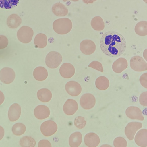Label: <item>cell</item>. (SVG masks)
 Instances as JSON below:
<instances>
[{
  "label": "cell",
  "instance_id": "obj_1",
  "mask_svg": "<svg viewBox=\"0 0 147 147\" xmlns=\"http://www.w3.org/2000/svg\"><path fill=\"white\" fill-rule=\"evenodd\" d=\"M100 44L103 52L111 57L120 56L124 53L126 47L124 37L113 31L105 33L100 39Z\"/></svg>",
  "mask_w": 147,
  "mask_h": 147
},
{
  "label": "cell",
  "instance_id": "obj_2",
  "mask_svg": "<svg viewBox=\"0 0 147 147\" xmlns=\"http://www.w3.org/2000/svg\"><path fill=\"white\" fill-rule=\"evenodd\" d=\"M53 27L54 31L57 33L65 34L71 30L72 24L69 18H61L55 20L53 23Z\"/></svg>",
  "mask_w": 147,
  "mask_h": 147
},
{
  "label": "cell",
  "instance_id": "obj_3",
  "mask_svg": "<svg viewBox=\"0 0 147 147\" xmlns=\"http://www.w3.org/2000/svg\"><path fill=\"white\" fill-rule=\"evenodd\" d=\"M62 61V56L59 53L52 51L49 52L47 55L45 63L49 68H55L59 66Z\"/></svg>",
  "mask_w": 147,
  "mask_h": 147
},
{
  "label": "cell",
  "instance_id": "obj_4",
  "mask_svg": "<svg viewBox=\"0 0 147 147\" xmlns=\"http://www.w3.org/2000/svg\"><path fill=\"white\" fill-rule=\"evenodd\" d=\"M34 34L33 30L27 26L21 27L17 32L18 39L21 42L27 43L31 41Z\"/></svg>",
  "mask_w": 147,
  "mask_h": 147
},
{
  "label": "cell",
  "instance_id": "obj_5",
  "mask_svg": "<svg viewBox=\"0 0 147 147\" xmlns=\"http://www.w3.org/2000/svg\"><path fill=\"white\" fill-rule=\"evenodd\" d=\"M131 68L137 71H142L147 70V64L141 57L136 56L132 57L130 61Z\"/></svg>",
  "mask_w": 147,
  "mask_h": 147
},
{
  "label": "cell",
  "instance_id": "obj_6",
  "mask_svg": "<svg viewBox=\"0 0 147 147\" xmlns=\"http://www.w3.org/2000/svg\"><path fill=\"white\" fill-rule=\"evenodd\" d=\"M57 129L56 123L53 121L48 120L43 122L40 126V131L46 136H51L55 133Z\"/></svg>",
  "mask_w": 147,
  "mask_h": 147
},
{
  "label": "cell",
  "instance_id": "obj_7",
  "mask_svg": "<svg viewBox=\"0 0 147 147\" xmlns=\"http://www.w3.org/2000/svg\"><path fill=\"white\" fill-rule=\"evenodd\" d=\"M15 77V73L11 68L4 67L0 71V80L4 83L9 84L11 83L14 80Z\"/></svg>",
  "mask_w": 147,
  "mask_h": 147
},
{
  "label": "cell",
  "instance_id": "obj_8",
  "mask_svg": "<svg viewBox=\"0 0 147 147\" xmlns=\"http://www.w3.org/2000/svg\"><path fill=\"white\" fill-rule=\"evenodd\" d=\"M96 103V99L94 96L90 93H86L82 96L80 99V104L81 107L85 109H90L92 108Z\"/></svg>",
  "mask_w": 147,
  "mask_h": 147
},
{
  "label": "cell",
  "instance_id": "obj_9",
  "mask_svg": "<svg viewBox=\"0 0 147 147\" xmlns=\"http://www.w3.org/2000/svg\"><path fill=\"white\" fill-rule=\"evenodd\" d=\"M141 123L138 122H131L127 125L125 129V134L129 140H133L137 131L142 127Z\"/></svg>",
  "mask_w": 147,
  "mask_h": 147
},
{
  "label": "cell",
  "instance_id": "obj_10",
  "mask_svg": "<svg viewBox=\"0 0 147 147\" xmlns=\"http://www.w3.org/2000/svg\"><path fill=\"white\" fill-rule=\"evenodd\" d=\"M65 89L69 94L74 96L79 95L82 91V87L80 84L74 81L67 82L65 85Z\"/></svg>",
  "mask_w": 147,
  "mask_h": 147
},
{
  "label": "cell",
  "instance_id": "obj_11",
  "mask_svg": "<svg viewBox=\"0 0 147 147\" xmlns=\"http://www.w3.org/2000/svg\"><path fill=\"white\" fill-rule=\"evenodd\" d=\"M80 49L81 52L86 55H90L93 53L96 49L95 43L89 40H85L80 44Z\"/></svg>",
  "mask_w": 147,
  "mask_h": 147
},
{
  "label": "cell",
  "instance_id": "obj_12",
  "mask_svg": "<svg viewBox=\"0 0 147 147\" xmlns=\"http://www.w3.org/2000/svg\"><path fill=\"white\" fill-rule=\"evenodd\" d=\"M125 113L129 118L132 119L141 121L143 120L144 119L141 110L136 107H129L126 109Z\"/></svg>",
  "mask_w": 147,
  "mask_h": 147
},
{
  "label": "cell",
  "instance_id": "obj_13",
  "mask_svg": "<svg viewBox=\"0 0 147 147\" xmlns=\"http://www.w3.org/2000/svg\"><path fill=\"white\" fill-rule=\"evenodd\" d=\"M59 72L61 76L65 78H69L74 74L75 69L74 66L69 63L63 64L59 69Z\"/></svg>",
  "mask_w": 147,
  "mask_h": 147
},
{
  "label": "cell",
  "instance_id": "obj_14",
  "mask_svg": "<svg viewBox=\"0 0 147 147\" xmlns=\"http://www.w3.org/2000/svg\"><path fill=\"white\" fill-rule=\"evenodd\" d=\"M78 108L77 102L72 99H68L64 103L63 109L64 113L67 115L74 114Z\"/></svg>",
  "mask_w": 147,
  "mask_h": 147
},
{
  "label": "cell",
  "instance_id": "obj_15",
  "mask_svg": "<svg viewBox=\"0 0 147 147\" xmlns=\"http://www.w3.org/2000/svg\"><path fill=\"white\" fill-rule=\"evenodd\" d=\"M84 142L85 144L89 147H95L100 143V139L99 136L95 133H89L84 137Z\"/></svg>",
  "mask_w": 147,
  "mask_h": 147
},
{
  "label": "cell",
  "instance_id": "obj_16",
  "mask_svg": "<svg viewBox=\"0 0 147 147\" xmlns=\"http://www.w3.org/2000/svg\"><path fill=\"white\" fill-rule=\"evenodd\" d=\"M34 114L37 118L42 120L49 117L50 114V111L47 106L40 105L36 107L34 111Z\"/></svg>",
  "mask_w": 147,
  "mask_h": 147
},
{
  "label": "cell",
  "instance_id": "obj_17",
  "mask_svg": "<svg viewBox=\"0 0 147 147\" xmlns=\"http://www.w3.org/2000/svg\"><path fill=\"white\" fill-rule=\"evenodd\" d=\"M21 108L17 103H14L10 107L8 113L9 120L13 122L17 120L20 116Z\"/></svg>",
  "mask_w": 147,
  "mask_h": 147
},
{
  "label": "cell",
  "instance_id": "obj_18",
  "mask_svg": "<svg viewBox=\"0 0 147 147\" xmlns=\"http://www.w3.org/2000/svg\"><path fill=\"white\" fill-rule=\"evenodd\" d=\"M147 130L143 129L139 130L136 134L134 139L136 144L141 147L147 146Z\"/></svg>",
  "mask_w": 147,
  "mask_h": 147
},
{
  "label": "cell",
  "instance_id": "obj_19",
  "mask_svg": "<svg viewBox=\"0 0 147 147\" xmlns=\"http://www.w3.org/2000/svg\"><path fill=\"white\" fill-rule=\"evenodd\" d=\"M128 63L125 58H119L113 63L112 68L113 71L117 73L121 72L127 67Z\"/></svg>",
  "mask_w": 147,
  "mask_h": 147
},
{
  "label": "cell",
  "instance_id": "obj_20",
  "mask_svg": "<svg viewBox=\"0 0 147 147\" xmlns=\"http://www.w3.org/2000/svg\"><path fill=\"white\" fill-rule=\"evenodd\" d=\"M53 13L58 16H63L68 13V10L67 8L63 4L57 3L53 5L52 8Z\"/></svg>",
  "mask_w": 147,
  "mask_h": 147
},
{
  "label": "cell",
  "instance_id": "obj_21",
  "mask_svg": "<svg viewBox=\"0 0 147 147\" xmlns=\"http://www.w3.org/2000/svg\"><path fill=\"white\" fill-rule=\"evenodd\" d=\"M33 75L35 79L39 81L45 80L48 76V72L44 67L39 66L36 68L33 71Z\"/></svg>",
  "mask_w": 147,
  "mask_h": 147
},
{
  "label": "cell",
  "instance_id": "obj_22",
  "mask_svg": "<svg viewBox=\"0 0 147 147\" xmlns=\"http://www.w3.org/2000/svg\"><path fill=\"white\" fill-rule=\"evenodd\" d=\"M22 22L21 18L18 15L16 14H13L7 18V24L9 27L15 28L19 26Z\"/></svg>",
  "mask_w": 147,
  "mask_h": 147
},
{
  "label": "cell",
  "instance_id": "obj_23",
  "mask_svg": "<svg viewBox=\"0 0 147 147\" xmlns=\"http://www.w3.org/2000/svg\"><path fill=\"white\" fill-rule=\"evenodd\" d=\"M82 135L80 132H76L70 136L69 140V144L71 147H78L81 144Z\"/></svg>",
  "mask_w": 147,
  "mask_h": 147
},
{
  "label": "cell",
  "instance_id": "obj_24",
  "mask_svg": "<svg viewBox=\"0 0 147 147\" xmlns=\"http://www.w3.org/2000/svg\"><path fill=\"white\" fill-rule=\"evenodd\" d=\"M38 98L43 102H49L51 99L52 94L51 92L47 88H42L39 90L37 92Z\"/></svg>",
  "mask_w": 147,
  "mask_h": 147
},
{
  "label": "cell",
  "instance_id": "obj_25",
  "mask_svg": "<svg viewBox=\"0 0 147 147\" xmlns=\"http://www.w3.org/2000/svg\"><path fill=\"white\" fill-rule=\"evenodd\" d=\"M34 44L37 47L42 48L45 47L47 44V38L46 36L42 33L37 34L35 37Z\"/></svg>",
  "mask_w": 147,
  "mask_h": 147
},
{
  "label": "cell",
  "instance_id": "obj_26",
  "mask_svg": "<svg viewBox=\"0 0 147 147\" xmlns=\"http://www.w3.org/2000/svg\"><path fill=\"white\" fill-rule=\"evenodd\" d=\"M95 85L96 88L100 90L107 89L109 85V82L107 78L104 76L98 77L95 81Z\"/></svg>",
  "mask_w": 147,
  "mask_h": 147
},
{
  "label": "cell",
  "instance_id": "obj_27",
  "mask_svg": "<svg viewBox=\"0 0 147 147\" xmlns=\"http://www.w3.org/2000/svg\"><path fill=\"white\" fill-rule=\"evenodd\" d=\"M135 31L136 34L141 36L147 34V22L142 21L138 23L135 26Z\"/></svg>",
  "mask_w": 147,
  "mask_h": 147
},
{
  "label": "cell",
  "instance_id": "obj_28",
  "mask_svg": "<svg viewBox=\"0 0 147 147\" xmlns=\"http://www.w3.org/2000/svg\"><path fill=\"white\" fill-rule=\"evenodd\" d=\"M92 27L95 30L101 31L104 28V23L102 18L100 17L97 16L93 18L91 22Z\"/></svg>",
  "mask_w": 147,
  "mask_h": 147
},
{
  "label": "cell",
  "instance_id": "obj_29",
  "mask_svg": "<svg viewBox=\"0 0 147 147\" xmlns=\"http://www.w3.org/2000/svg\"><path fill=\"white\" fill-rule=\"evenodd\" d=\"M20 146L23 147H33L35 146L36 142L32 137L26 136L20 139Z\"/></svg>",
  "mask_w": 147,
  "mask_h": 147
},
{
  "label": "cell",
  "instance_id": "obj_30",
  "mask_svg": "<svg viewBox=\"0 0 147 147\" xmlns=\"http://www.w3.org/2000/svg\"><path fill=\"white\" fill-rule=\"evenodd\" d=\"M19 0H0V7L2 8L10 9L17 5Z\"/></svg>",
  "mask_w": 147,
  "mask_h": 147
},
{
  "label": "cell",
  "instance_id": "obj_31",
  "mask_svg": "<svg viewBox=\"0 0 147 147\" xmlns=\"http://www.w3.org/2000/svg\"><path fill=\"white\" fill-rule=\"evenodd\" d=\"M12 130L14 135L20 136L25 132L26 127L24 125L21 123H17L13 126Z\"/></svg>",
  "mask_w": 147,
  "mask_h": 147
},
{
  "label": "cell",
  "instance_id": "obj_32",
  "mask_svg": "<svg viewBox=\"0 0 147 147\" xmlns=\"http://www.w3.org/2000/svg\"><path fill=\"white\" fill-rule=\"evenodd\" d=\"M74 125L78 128L81 129L84 127L86 123V121L84 117L78 116L74 121Z\"/></svg>",
  "mask_w": 147,
  "mask_h": 147
},
{
  "label": "cell",
  "instance_id": "obj_33",
  "mask_svg": "<svg viewBox=\"0 0 147 147\" xmlns=\"http://www.w3.org/2000/svg\"><path fill=\"white\" fill-rule=\"evenodd\" d=\"M113 145L115 147H126L127 143L126 140L123 138L118 137L114 139Z\"/></svg>",
  "mask_w": 147,
  "mask_h": 147
},
{
  "label": "cell",
  "instance_id": "obj_34",
  "mask_svg": "<svg viewBox=\"0 0 147 147\" xmlns=\"http://www.w3.org/2000/svg\"><path fill=\"white\" fill-rule=\"evenodd\" d=\"M88 67L92 68L101 72L103 71V66L99 62L94 61L91 62L88 65Z\"/></svg>",
  "mask_w": 147,
  "mask_h": 147
},
{
  "label": "cell",
  "instance_id": "obj_35",
  "mask_svg": "<svg viewBox=\"0 0 147 147\" xmlns=\"http://www.w3.org/2000/svg\"><path fill=\"white\" fill-rule=\"evenodd\" d=\"M8 43L7 38L5 36L0 35V49H2L6 48Z\"/></svg>",
  "mask_w": 147,
  "mask_h": 147
},
{
  "label": "cell",
  "instance_id": "obj_36",
  "mask_svg": "<svg viewBox=\"0 0 147 147\" xmlns=\"http://www.w3.org/2000/svg\"><path fill=\"white\" fill-rule=\"evenodd\" d=\"M147 92H144L142 93L139 97V102L142 105L146 106H147Z\"/></svg>",
  "mask_w": 147,
  "mask_h": 147
},
{
  "label": "cell",
  "instance_id": "obj_37",
  "mask_svg": "<svg viewBox=\"0 0 147 147\" xmlns=\"http://www.w3.org/2000/svg\"><path fill=\"white\" fill-rule=\"evenodd\" d=\"M147 73L142 74L140 78V81L141 85L146 88H147Z\"/></svg>",
  "mask_w": 147,
  "mask_h": 147
},
{
  "label": "cell",
  "instance_id": "obj_38",
  "mask_svg": "<svg viewBox=\"0 0 147 147\" xmlns=\"http://www.w3.org/2000/svg\"><path fill=\"white\" fill-rule=\"evenodd\" d=\"M38 147H51V145L50 142L46 140H42L38 142Z\"/></svg>",
  "mask_w": 147,
  "mask_h": 147
},
{
  "label": "cell",
  "instance_id": "obj_39",
  "mask_svg": "<svg viewBox=\"0 0 147 147\" xmlns=\"http://www.w3.org/2000/svg\"><path fill=\"white\" fill-rule=\"evenodd\" d=\"M5 99L4 95L3 93L0 91V105L4 102Z\"/></svg>",
  "mask_w": 147,
  "mask_h": 147
},
{
  "label": "cell",
  "instance_id": "obj_40",
  "mask_svg": "<svg viewBox=\"0 0 147 147\" xmlns=\"http://www.w3.org/2000/svg\"><path fill=\"white\" fill-rule=\"evenodd\" d=\"M4 134V130L3 127L0 126V140L3 138Z\"/></svg>",
  "mask_w": 147,
  "mask_h": 147
},
{
  "label": "cell",
  "instance_id": "obj_41",
  "mask_svg": "<svg viewBox=\"0 0 147 147\" xmlns=\"http://www.w3.org/2000/svg\"><path fill=\"white\" fill-rule=\"evenodd\" d=\"M96 0H82L86 4L93 3L94 1Z\"/></svg>",
  "mask_w": 147,
  "mask_h": 147
},
{
  "label": "cell",
  "instance_id": "obj_42",
  "mask_svg": "<svg viewBox=\"0 0 147 147\" xmlns=\"http://www.w3.org/2000/svg\"><path fill=\"white\" fill-rule=\"evenodd\" d=\"M63 0L64 2H66V1H69V0H71V1H79V0Z\"/></svg>",
  "mask_w": 147,
  "mask_h": 147
}]
</instances>
